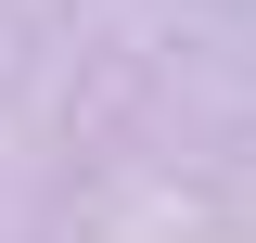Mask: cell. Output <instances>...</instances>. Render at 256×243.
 <instances>
[]
</instances>
